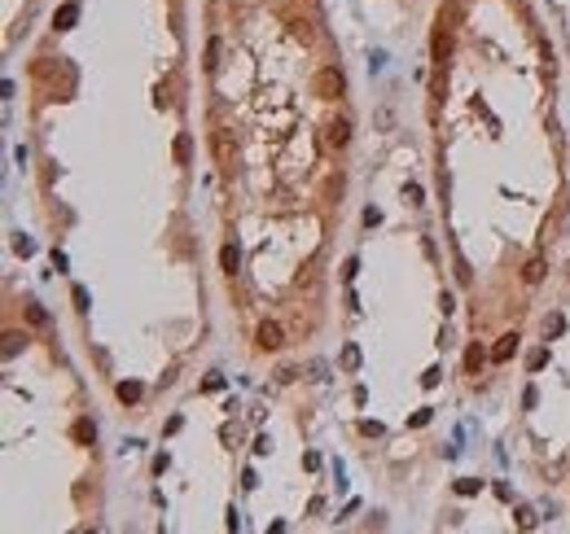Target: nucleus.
<instances>
[{
  "mask_svg": "<svg viewBox=\"0 0 570 534\" xmlns=\"http://www.w3.org/2000/svg\"><path fill=\"white\" fill-rule=\"evenodd\" d=\"M207 390H212V395H215V390H224V377H219V373H212V377H207Z\"/></svg>",
  "mask_w": 570,
  "mask_h": 534,
  "instance_id": "412c9836",
  "label": "nucleus"
},
{
  "mask_svg": "<svg viewBox=\"0 0 570 534\" xmlns=\"http://www.w3.org/2000/svg\"><path fill=\"white\" fill-rule=\"evenodd\" d=\"M119 399H124V403L141 399V382H119Z\"/></svg>",
  "mask_w": 570,
  "mask_h": 534,
  "instance_id": "1a4fd4ad",
  "label": "nucleus"
},
{
  "mask_svg": "<svg viewBox=\"0 0 570 534\" xmlns=\"http://www.w3.org/2000/svg\"><path fill=\"white\" fill-rule=\"evenodd\" d=\"M518 346H522V337H518V334H504L497 342V346H492V359H497V364H509V359L518 355Z\"/></svg>",
  "mask_w": 570,
  "mask_h": 534,
  "instance_id": "7ed1b4c3",
  "label": "nucleus"
},
{
  "mask_svg": "<svg viewBox=\"0 0 570 534\" xmlns=\"http://www.w3.org/2000/svg\"><path fill=\"white\" fill-rule=\"evenodd\" d=\"M219 264H224V271H228V276H237V267H242L237 246H224V250H219Z\"/></svg>",
  "mask_w": 570,
  "mask_h": 534,
  "instance_id": "423d86ee",
  "label": "nucleus"
},
{
  "mask_svg": "<svg viewBox=\"0 0 570 534\" xmlns=\"http://www.w3.org/2000/svg\"><path fill=\"white\" fill-rule=\"evenodd\" d=\"M176 162H189V136L176 140Z\"/></svg>",
  "mask_w": 570,
  "mask_h": 534,
  "instance_id": "4468645a",
  "label": "nucleus"
},
{
  "mask_svg": "<svg viewBox=\"0 0 570 534\" xmlns=\"http://www.w3.org/2000/svg\"><path fill=\"white\" fill-rule=\"evenodd\" d=\"M483 491V482H474V477H461L456 482V495H479Z\"/></svg>",
  "mask_w": 570,
  "mask_h": 534,
  "instance_id": "9b49d317",
  "label": "nucleus"
},
{
  "mask_svg": "<svg viewBox=\"0 0 570 534\" xmlns=\"http://www.w3.org/2000/svg\"><path fill=\"white\" fill-rule=\"evenodd\" d=\"M522 280H527V285H540V280H544V259H531V264L522 267Z\"/></svg>",
  "mask_w": 570,
  "mask_h": 534,
  "instance_id": "0eeeda50",
  "label": "nucleus"
},
{
  "mask_svg": "<svg viewBox=\"0 0 570 534\" xmlns=\"http://www.w3.org/2000/svg\"><path fill=\"white\" fill-rule=\"evenodd\" d=\"M518 526L522 531H535V508H518Z\"/></svg>",
  "mask_w": 570,
  "mask_h": 534,
  "instance_id": "f8f14e48",
  "label": "nucleus"
},
{
  "mask_svg": "<svg viewBox=\"0 0 570 534\" xmlns=\"http://www.w3.org/2000/svg\"><path fill=\"white\" fill-rule=\"evenodd\" d=\"M483 364H488V350H483V346H479V342H474V346H470V350H465V373H479V368H483Z\"/></svg>",
  "mask_w": 570,
  "mask_h": 534,
  "instance_id": "39448f33",
  "label": "nucleus"
},
{
  "mask_svg": "<svg viewBox=\"0 0 570 534\" xmlns=\"http://www.w3.org/2000/svg\"><path fill=\"white\" fill-rule=\"evenodd\" d=\"M215 67H219V40L207 44V70H215Z\"/></svg>",
  "mask_w": 570,
  "mask_h": 534,
  "instance_id": "f3484780",
  "label": "nucleus"
},
{
  "mask_svg": "<svg viewBox=\"0 0 570 534\" xmlns=\"http://www.w3.org/2000/svg\"><path fill=\"white\" fill-rule=\"evenodd\" d=\"M27 320H31V325H45L49 316H45V307H27Z\"/></svg>",
  "mask_w": 570,
  "mask_h": 534,
  "instance_id": "a211bd4d",
  "label": "nucleus"
},
{
  "mask_svg": "<svg viewBox=\"0 0 570 534\" xmlns=\"http://www.w3.org/2000/svg\"><path fill=\"white\" fill-rule=\"evenodd\" d=\"M325 140H330V145H347V140H352V123H347V119H334Z\"/></svg>",
  "mask_w": 570,
  "mask_h": 534,
  "instance_id": "20e7f679",
  "label": "nucleus"
},
{
  "mask_svg": "<svg viewBox=\"0 0 570 534\" xmlns=\"http://www.w3.org/2000/svg\"><path fill=\"white\" fill-rule=\"evenodd\" d=\"M343 368H360V350H356V346H347V350H343Z\"/></svg>",
  "mask_w": 570,
  "mask_h": 534,
  "instance_id": "dca6fc26",
  "label": "nucleus"
},
{
  "mask_svg": "<svg viewBox=\"0 0 570 534\" xmlns=\"http://www.w3.org/2000/svg\"><path fill=\"white\" fill-rule=\"evenodd\" d=\"M347 92V79H343V70L338 67H325L316 75V97H325V101H338Z\"/></svg>",
  "mask_w": 570,
  "mask_h": 534,
  "instance_id": "f257e3e1",
  "label": "nucleus"
},
{
  "mask_svg": "<svg viewBox=\"0 0 570 534\" xmlns=\"http://www.w3.org/2000/svg\"><path fill=\"white\" fill-rule=\"evenodd\" d=\"M404 198H409V206H422L426 194H422V185H409V189H404Z\"/></svg>",
  "mask_w": 570,
  "mask_h": 534,
  "instance_id": "ddd939ff",
  "label": "nucleus"
},
{
  "mask_svg": "<svg viewBox=\"0 0 570 534\" xmlns=\"http://www.w3.org/2000/svg\"><path fill=\"white\" fill-rule=\"evenodd\" d=\"M75 18H79V4H62V9H58V31H71Z\"/></svg>",
  "mask_w": 570,
  "mask_h": 534,
  "instance_id": "6e6552de",
  "label": "nucleus"
},
{
  "mask_svg": "<svg viewBox=\"0 0 570 534\" xmlns=\"http://www.w3.org/2000/svg\"><path fill=\"white\" fill-rule=\"evenodd\" d=\"M413 425L422 429V425H430V407H422V412H413Z\"/></svg>",
  "mask_w": 570,
  "mask_h": 534,
  "instance_id": "aec40b11",
  "label": "nucleus"
},
{
  "mask_svg": "<svg viewBox=\"0 0 570 534\" xmlns=\"http://www.w3.org/2000/svg\"><path fill=\"white\" fill-rule=\"evenodd\" d=\"M567 329V320L562 316H553V320H544V334H562Z\"/></svg>",
  "mask_w": 570,
  "mask_h": 534,
  "instance_id": "6ab92c4d",
  "label": "nucleus"
},
{
  "mask_svg": "<svg viewBox=\"0 0 570 534\" xmlns=\"http://www.w3.org/2000/svg\"><path fill=\"white\" fill-rule=\"evenodd\" d=\"M75 438H79V443H92V438H97L92 421H79V425H75Z\"/></svg>",
  "mask_w": 570,
  "mask_h": 534,
  "instance_id": "9d476101",
  "label": "nucleus"
},
{
  "mask_svg": "<svg viewBox=\"0 0 570 534\" xmlns=\"http://www.w3.org/2000/svg\"><path fill=\"white\" fill-rule=\"evenodd\" d=\"M255 346H259V350H282L285 329L277 325V320H264V325H259V334H255Z\"/></svg>",
  "mask_w": 570,
  "mask_h": 534,
  "instance_id": "f03ea898",
  "label": "nucleus"
},
{
  "mask_svg": "<svg viewBox=\"0 0 570 534\" xmlns=\"http://www.w3.org/2000/svg\"><path fill=\"white\" fill-rule=\"evenodd\" d=\"M544 359H549V350H535V355L527 359V368H531V373H540V368H544Z\"/></svg>",
  "mask_w": 570,
  "mask_h": 534,
  "instance_id": "2eb2a0df",
  "label": "nucleus"
}]
</instances>
